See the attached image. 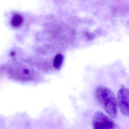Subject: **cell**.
<instances>
[{
	"mask_svg": "<svg viewBox=\"0 0 129 129\" xmlns=\"http://www.w3.org/2000/svg\"><path fill=\"white\" fill-rule=\"evenodd\" d=\"M92 126L93 129H114L116 127V124L114 121L100 111L94 113L93 117Z\"/></svg>",
	"mask_w": 129,
	"mask_h": 129,
	"instance_id": "obj_2",
	"label": "cell"
},
{
	"mask_svg": "<svg viewBox=\"0 0 129 129\" xmlns=\"http://www.w3.org/2000/svg\"><path fill=\"white\" fill-rule=\"evenodd\" d=\"M63 61V56L61 54H58L55 56L53 60V66L56 69L60 68Z\"/></svg>",
	"mask_w": 129,
	"mask_h": 129,
	"instance_id": "obj_5",
	"label": "cell"
},
{
	"mask_svg": "<svg viewBox=\"0 0 129 129\" xmlns=\"http://www.w3.org/2000/svg\"><path fill=\"white\" fill-rule=\"evenodd\" d=\"M23 22L22 16L19 14H16L13 16L11 21V24L13 27H18L22 24Z\"/></svg>",
	"mask_w": 129,
	"mask_h": 129,
	"instance_id": "obj_4",
	"label": "cell"
},
{
	"mask_svg": "<svg viewBox=\"0 0 129 129\" xmlns=\"http://www.w3.org/2000/svg\"><path fill=\"white\" fill-rule=\"evenodd\" d=\"M95 96L108 115L112 118H115L117 114L118 105L112 91L105 87L99 86L96 89Z\"/></svg>",
	"mask_w": 129,
	"mask_h": 129,
	"instance_id": "obj_1",
	"label": "cell"
},
{
	"mask_svg": "<svg viewBox=\"0 0 129 129\" xmlns=\"http://www.w3.org/2000/svg\"><path fill=\"white\" fill-rule=\"evenodd\" d=\"M118 105L124 116L129 117V90L125 87L119 89L117 96Z\"/></svg>",
	"mask_w": 129,
	"mask_h": 129,
	"instance_id": "obj_3",
	"label": "cell"
}]
</instances>
